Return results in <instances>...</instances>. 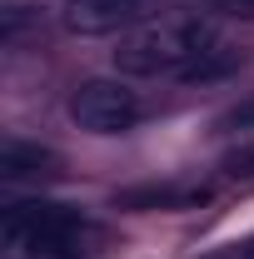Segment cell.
I'll use <instances>...</instances> for the list:
<instances>
[{"label":"cell","instance_id":"6da1fadb","mask_svg":"<svg viewBox=\"0 0 254 259\" xmlns=\"http://www.w3.org/2000/svg\"><path fill=\"white\" fill-rule=\"evenodd\" d=\"M239 65V50L224 45V35L199 20V15H175L140 25L115 45V70L120 75H175V80H220Z\"/></svg>","mask_w":254,"mask_h":259},{"label":"cell","instance_id":"7a4b0ae2","mask_svg":"<svg viewBox=\"0 0 254 259\" xmlns=\"http://www.w3.org/2000/svg\"><path fill=\"white\" fill-rule=\"evenodd\" d=\"M95 229L80 209L55 199H20L5 209V244L25 259H90Z\"/></svg>","mask_w":254,"mask_h":259},{"label":"cell","instance_id":"3957f363","mask_svg":"<svg viewBox=\"0 0 254 259\" xmlns=\"http://www.w3.org/2000/svg\"><path fill=\"white\" fill-rule=\"evenodd\" d=\"M70 120L90 135H120L140 120V95L125 80H80L70 90Z\"/></svg>","mask_w":254,"mask_h":259},{"label":"cell","instance_id":"277c9868","mask_svg":"<svg viewBox=\"0 0 254 259\" xmlns=\"http://www.w3.org/2000/svg\"><path fill=\"white\" fill-rule=\"evenodd\" d=\"M145 15V0H65L60 25L70 35H110Z\"/></svg>","mask_w":254,"mask_h":259},{"label":"cell","instance_id":"5b68a950","mask_svg":"<svg viewBox=\"0 0 254 259\" xmlns=\"http://www.w3.org/2000/svg\"><path fill=\"white\" fill-rule=\"evenodd\" d=\"M60 175V160L30 140H5L0 145V180H45Z\"/></svg>","mask_w":254,"mask_h":259},{"label":"cell","instance_id":"8992f818","mask_svg":"<svg viewBox=\"0 0 254 259\" xmlns=\"http://www.w3.org/2000/svg\"><path fill=\"white\" fill-rule=\"evenodd\" d=\"M209 190H175V185H145V190H125L120 209H180V204H204Z\"/></svg>","mask_w":254,"mask_h":259},{"label":"cell","instance_id":"52a82bcc","mask_svg":"<svg viewBox=\"0 0 254 259\" xmlns=\"http://www.w3.org/2000/svg\"><path fill=\"white\" fill-rule=\"evenodd\" d=\"M224 175H234V180H249V175H254V145L229 150V155H224Z\"/></svg>","mask_w":254,"mask_h":259},{"label":"cell","instance_id":"ba28073f","mask_svg":"<svg viewBox=\"0 0 254 259\" xmlns=\"http://www.w3.org/2000/svg\"><path fill=\"white\" fill-rule=\"evenodd\" d=\"M224 125H234V130H249V125H254V105H239V110H229V115H224Z\"/></svg>","mask_w":254,"mask_h":259},{"label":"cell","instance_id":"9c48e42d","mask_svg":"<svg viewBox=\"0 0 254 259\" xmlns=\"http://www.w3.org/2000/svg\"><path fill=\"white\" fill-rule=\"evenodd\" d=\"M220 10H234V15H254V0H215Z\"/></svg>","mask_w":254,"mask_h":259},{"label":"cell","instance_id":"30bf717a","mask_svg":"<svg viewBox=\"0 0 254 259\" xmlns=\"http://www.w3.org/2000/svg\"><path fill=\"white\" fill-rule=\"evenodd\" d=\"M239 259H254V239H244V244H239Z\"/></svg>","mask_w":254,"mask_h":259}]
</instances>
